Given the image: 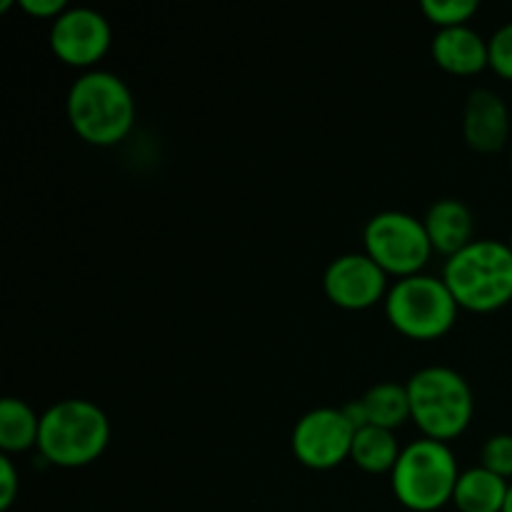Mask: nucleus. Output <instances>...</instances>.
<instances>
[{
  "label": "nucleus",
  "mask_w": 512,
  "mask_h": 512,
  "mask_svg": "<svg viewBox=\"0 0 512 512\" xmlns=\"http://www.w3.org/2000/svg\"><path fill=\"white\" fill-rule=\"evenodd\" d=\"M65 113L80 140L110 148L133 130L135 98L120 75L110 70H88L70 85Z\"/></svg>",
  "instance_id": "nucleus-1"
},
{
  "label": "nucleus",
  "mask_w": 512,
  "mask_h": 512,
  "mask_svg": "<svg viewBox=\"0 0 512 512\" xmlns=\"http://www.w3.org/2000/svg\"><path fill=\"white\" fill-rule=\"evenodd\" d=\"M108 443L110 420L93 400H60L40 415L38 453L45 465L85 468L105 453Z\"/></svg>",
  "instance_id": "nucleus-2"
},
{
  "label": "nucleus",
  "mask_w": 512,
  "mask_h": 512,
  "mask_svg": "<svg viewBox=\"0 0 512 512\" xmlns=\"http://www.w3.org/2000/svg\"><path fill=\"white\" fill-rule=\"evenodd\" d=\"M443 280L460 310L495 313L512 303V250L493 238L473 240L445 260Z\"/></svg>",
  "instance_id": "nucleus-3"
},
{
  "label": "nucleus",
  "mask_w": 512,
  "mask_h": 512,
  "mask_svg": "<svg viewBox=\"0 0 512 512\" xmlns=\"http://www.w3.org/2000/svg\"><path fill=\"white\" fill-rule=\"evenodd\" d=\"M410 398V420L423 438L450 443L468 430L475 413L468 380L445 365H428L405 383Z\"/></svg>",
  "instance_id": "nucleus-4"
},
{
  "label": "nucleus",
  "mask_w": 512,
  "mask_h": 512,
  "mask_svg": "<svg viewBox=\"0 0 512 512\" xmlns=\"http://www.w3.org/2000/svg\"><path fill=\"white\" fill-rule=\"evenodd\" d=\"M458 478V460L448 443L423 438L405 445L390 473V485L403 508L435 512L453 503Z\"/></svg>",
  "instance_id": "nucleus-5"
},
{
  "label": "nucleus",
  "mask_w": 512,
  "mask_h": 512,
  "mask_svg": "<svg viewBox=\"0 0 512 512\" xmlns=\"http://www.w3.org/2000/svg\"><path fill=\"white\" fill-rule=\"evenodd\" d=\"M458 303L443 278L410 275L398 280L385 298V318L410 340H438L453 330Z\"/></svg>",
  "instance_id": "nucleus-6"
},
{
  "label": "nucleus",
  "mask_w": 512,
  "mask_h": 512,
  "mask_svg": "<svg viewBox=\"0 0 512 512\" xmlns=\"http://www.w3.org/2000/svg\"><path fill=\"white\" fill-rule=\"evenodd\" d=\"M363 245L365 255L398 280L423 273L433 255L423 220L400 210L373 215L363 230Z\"/></svg>",
  "instance_id": "nucleus-7"
},
{
  "label": "nucleus",
  "mask_w": 512,
  "mask_h": 512,
  "mask_svg": "<svg viewBox=\"0 0 512 512\" xmlns=\"http://www.w3.org/2000/svg\"><path fill=\"white\" fill-rule=\"evenodd\" d=\"M355 428L340 408H315L295 423L290 448L310 470H333L350 458Z\"/></svg>",
  "instance_id": "nucleus-8"
},
{
  "label": "nucleus",
  "mask_w": 512,
  "mask_h": 512,
  "mask_svg": "<svg viewBox=\"0 0 512 512\" xmlns=\"http://www.w3.org/2000/svg\"><path fill=\"white\" fill-rule=\"evenodd\" d=\"M113 43L108 18L93 8H68L50 25V50L70 68L93 70Z\"/></svg>",
  "instance_id": "nucleus-9"
},
{
  "label": "nucleus",
  "mask_w": 512,
  "mask_h": 512,
  "mask_svg": "<svg viewBox=\"0 0 512 512\" xmlns=\"http://www.w3.org/2000/svg\"><path fill=\"white\" fill-rule=\"evenodd\" d=\"M323 290L343 310H368L388 298V273L365 253H345L330 260Z\"/></svg>",
  "instance_id": "nucleus-10"
},
{
  "label": "nucleus",
  "mask_w": 512,
  "mask_h": 512,
  "mask_svg": "<svg viewBox=\"0 0 512 512\" xmlns=\"http://www.w3.org/2000/svg\"><path fill=\"white\" fill-rule=\"evenodd\" d=\"M465 143L478 153H498L510 140V110L490 88H475L463 110Z\"/></svg>",
  "instance_id": "nucleus-11"
},
{
  "label": "nucleus",
  "mask_w": 512,
  "mask_h": 512,
  "mask_svg": "<svg viewBox=\"0 0 512 512\" xmlns=\"http://www.w3.org/2000/svg\"><path fill=\"white\" fill-rule=\"evenodd\" d=\"M430 55L450 75H478L490 68L488 40L470 25L438 30L430 43Z\"/></svg>",
  "instance_id": "nucleus-12"
},
{
  "label": "nucleus",
  "mask_w": 512,
  "mask_h": 512,
  "mask_svg": "<svg viewBox=\"0 0 512 512\" xmlns=\"http://www.w3.org/2000/svg\"><path fill=\"white\" fill-rule=\"evenodd\" d=\"M425 233H428L433 253L453 258L463 248L473 243L475 220L468 205L458 198L435 200L423 218Z\"/></svg>",
  "instance_id": "nucleus-13"
},
{
  "label": "nucleus",
  "mask_w": 512,
  "mask_h": 512,
  "mask_svg": "<svg viewBox=\"0 0 512 512\" xmlns=\"http://www.w3.org/2000/svg\"><path fill=\"white\" fill-rule=\"evenodd\" d=\"M508 490V480L478 465V468H468L460 473L453 505L460 512H503Z\"/></svg>",
  "instance_id": "nucleus-14"
},
{
  "label": "nucleus",
  "mask_w": 512,
  "mask_h": 512,
  "mask_svg": "<svg viewBox=\"0 0 512 512\" xmlns=\"http://www.w3.org/2000/svg\"><path fill=\"white\" fill-rule=\"evenodd\" d=\"M400 453H403V448L395 440L393 430L375 428V425H365V428L355 430L350 460L365 473H393Z\"/></svg>",
  "instance_id": "nucleus-15"
},
{
  "label": "nucleus",
  "mask_w": 512,
  "mask_h": 512,
  "mask_svg": "<svg viewBox=\"0 0 512 512\" xmlns=\"http://www.w3.org/2000/svg\"><path fill=\"white\" fill-rule=\"evenodd\" d=\"M40 415L20 398H3L0 403V450L3 455L38 448Z\"/></svg>",
  "instance_id": "nucleus-16"
},
{
  "label": "nucleus",
  "mask_w": 512,
  "mask_h": 512,
  "mask_svg": "<svg viewBox=\"0 0 512 512\" xmlns=\"http://www.w3.org/2000/svg\"><path fill=\"white\" fill-rule=\"evenodd\" d=\"M368 423L375 428L395 430L410 420V398L408 388L400 383H378L363 395Z\"/></svg>",
  "instance_id": "nucleus-17"
},
{
  "label": "nucleus",
  "mask_w": 512,
  "mask_h": 512,
  "mask_svg": "<svg viewBox=\"0 0 512 512\" xmlns=\"http://www.w3.org/2000/svg\"><path fill=\"white\" fill-rule=\"evenodd\" d=\"M480 5L475 0H423L420 3V13L438 25V30L445 28H460L468 25L470 18L478 13Z\"/></svg>",
  "instance_id": "nucleus-18"
},
{
  "label": "nucleus",
  "mask_w": 512,
  "mask_h": 512,
  "mask_svg": "<svg viewBox=\"0 0 512 512\" xmlns=\"http://www.w3.org/2000/svg\"><path fill=\"white\" fill-rule=\"evenodd\" d=\"M480 465L500 478H512V435L500 433L485 440L480 450Z\"/></svg>",
  "instance_id": "nucleus-19"
},
{
  "label": "nucleus",
  "mask_w": 512,
  "mask_h": 512,
  "mask_svg": "<svg viewBox=\"0 0 512 512\" xmlns=\"http://www.w3.org/2000/svg\"><path fill=\"white\" fill-rule=\"evenodd\" d=\"M490 48V68L500 75V78L512 80V23H505L493 33L488 40Z\"/></svg>",
  "instance_id": "nucleus-20"
},
{
  "label": "nucleus",
  "mask_w": 512,
  "mask_h": 512,
  "mask_svg": "<svg viewBox=\"0 0 512 512\" xmlns=\"http://www.w3.org/2000/svg\"><path fill=\"white\" fill-rule=\"evenodd\" d=\"M20 490V475L10 455H0V510L8 512Z\"/></svg>",
  "instance_id": "nucleus-21"
},
{
  "label": "nucleus",
  "mask_w": 512,
  "mask_h": 512,
  "mask_svg": "<svg viewBox=\"0 0 512 512\" xmlns=\"http://www.w3.org/2000/svg\"><path fill=\"white\" fill-rule=\"evenodd\" d=\"M20 10L28 13L30 18L38 20H55L68 10L65 0H20Z\"/></svg>",
  "instance_id": "nucleus-22"
},
{
  "label": "nucleus",
  "mask_w": 512,
  "mask_h": 512,
  "mask_svg": "<svg viewBox=\"0 0 512 512\" xmlns=\"http://www.w3.org/2000/svg\"><path fill=\"white\" fill-rule=\"evenodd\" d=\"M340 410H343V415H345V418H348V423L353 425L355 430H360V428H365V425H370L368 423V413H365L363 400H350V403H345Z\"/></svg>",
  "instance_id": "nucleus-23"
},
{
  "label": "nucleus",
  "mask_w": 512,
  "mask_h": 512,
  "mask_svg": "<svg viewBox=\"0 0 512 512\" xmlns=\"http://www.w3.org/2000/svg\"><path fill=\"white\" fill-rule=\"evenodd\" d=\"M503 512H512V485H510V490H508V500H505Z\"/></svg>",
  "instance_id": "nucleus-24"
},
{
  "label": "nucleus",
  "mask_w": 512,
  "mask_h": 512,
  "mask_svg": "<svg viewBox=\"0 0 512 512\" xmlns=\"http://www.w3.org/2000/svg\"><path fill=\"white\" fill-rule=\"evenodd\" d=\"M510 170H512V145H510Z\"/></svg>",
  "instance_id": "nucleus-25"
},
{
  "label": "nucleus",
  "mask_w": 512,
  "mask_h": 512,
  "mask_svg": "<svg viewBox=\"0 0 512 512\" xmlns=\"http://www.w3.org/2000/svg\"><path fill=\"white\" fill-rule=\"evenodd\" d=\"M508 245H510V250H512V233H510V240H508Z\"/></svg>",
  "instance_id": "nucleus-26"
}]
</instances>
